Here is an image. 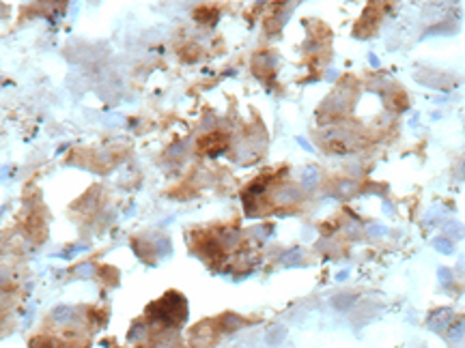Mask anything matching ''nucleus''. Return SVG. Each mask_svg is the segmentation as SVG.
<instances>
[{"label": "nucleus", "mask_w": 465, "mask_h": 348, "mask_svg": "<svg viewBox=\"0 0 465 348\" xmlns=\"http://www.w3.org/2000/svg\"><path fill=\"white\" fill-rule=\"evenodd\" d=\"M433 247L437 249L440 254H444V256H450V254H455V241L448 237H440L433 241Z\"/></svg>", "instance_id": "obj_5"}, {"label": "nucleus", "mask_w": 465, "mask_h": 348, "mask_svg": "<svg viewBox=\"0 0 465 348\" xmlns=\"http://www.w3.org/2000/svg\"><path fill=\"white\" fill-rule=\"evenodd\" d=\"M30 348H61V346H58V342L54 338H47V335H37V338H32Z\"/></svg>", "instance_id": "obj_6"}, {"label": "nucleus", "mask_w": 465, "mask_h": 348, "mask_svg": "<svg viewBox=\"0 0 465 348\" xmlns=\"http://www.w3.org/2000/svg\"><path fill=\"white\" fill-rule=\"evenodd\" d=\"M218 335H220V327L215 320H205V323L196 325V327L192 329L190 333V346H196V348H209L211 344L218 342Z\"/></svg>", "instance_id": "obj_1"}, {"label": "nucleus", "mask_w": 465, "mask_h": 348, "mask_svg": "<svg viewBox=\"0 0 465 348\" xmlns=\"http://www.w3.org/2000/svg\"><path fill=\"white\" fill-rule=\"evenodd\" d=\"M455 318V314H452L450 307H440V309H433V312L429 314V318H426V325H429L431 331H437V333H444V329L448 327V323Z\"/></svg>", "instance_id": "obj_2"}, {"label": "nucleus", "mask_w": 465, "mask_h": 348, "mask_svg": "<svg viewBox=\"0 0 465 348\" xmlns=\"http://www.w3.org/2000/svg\"><path fill=\"white\" fill-rule=\"evenodd\" d=\"M444 338L450 344H459L465 340V318H452L448 323V327L444 329Z\"/></svg>", "instance_id": "obj_3"}, {"label": "nucleus", "mask_w": 465, "mask_h": 348, "mask_svg": "<svg viewBox=\"0 0 465 348\" xmlns=\"http://www.w3.org/2000/svg\"><path fill=\"white\" fill-rule=\"evenodd\" d=\"M444 232L448 239H452V241H459V239H465V226L459 224V221H448L444 226Z\"/></svg>", "instance_id": "obj_4"}, {"label": "nucleus", "mask_w": 465, "mask_h": 348, "mask_svg": "<svg viewBox=\"0 0 465 348\" xmlns=\"http://www.w3.org/2000/svg\"><path fill=\"white\" fill-rule=\"evenodd\" d=\"M366 232H369L371 237H381L383 232H386V228H381L379 224H371V226H366Z\"/></svg>", "instance_id": "obj_7"}, {"label": "nucleus", "mask_w": 465, "mask_h": 348, "mask_svg": "<svg viewBox=\"0 0 465 348\" xmlns=\"http://www.w3.org/2000/svg\"><path fill=\"white\" fill-rule=\"evenodd\" d=\"M463 172H465V168H463Z\"/></svg>", "instance_id": "obj_8"}]
</instances>
